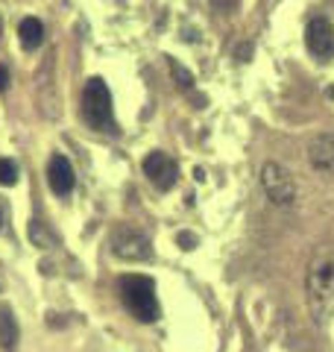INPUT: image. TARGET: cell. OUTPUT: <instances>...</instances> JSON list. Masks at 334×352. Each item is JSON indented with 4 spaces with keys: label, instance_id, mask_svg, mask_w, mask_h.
I'll use <instances>...</instances> for the list:
<instances>
[{
    "label": "cell",
    "instance_id": "cell-11",
    "mask_svg": "<svg viewBox=\"0 0 334 352\" xmlns=\"http://www.w3.org/2000/svg\"><path fill=\"white\" fill-rule=\"evenodd\" d=\"M15 340H18L15 317L9 314V308H0V346H3V349H12Z\"/></svg>",
    "mask_w": 334,
    "mask_h": 352
},
{
    "label": "cell",
    "instance_id": "cell-3",
    "mask_svg": "<svg viewBox=\"0 0 334 352\" xmlns=\"http://www.w3.org/2000/svg\"><path fill=\"white\" fill-rule=\"evenodd\" d=\"M120 300L132 311V317H138L141 323H153L159 317V302H155V285L150 276L132 273V276L120 279Z\"/></svg>",
    "mask_w": 334,
    "mask_h": 352
},
{
    "label": "cell",
    "instance_id": "cell-6",
    "mask_svg": "<svg viewBox=\"0 0 334 352\" xmlns=\"http://www.w3.org/2000/svg\"><path fill=\"white\" fill-rule=\"evenodd\" d=\"M305 44L317 59H322V62L331 59L334 56V27H331V21L322 18V15L311 18L308 27H305Z\"/></svg>",
    "mask_w": 334,
    "mask_h": 352
},
{
    "label": "cell",
    "instance_id": "cell-4",
    "mask_svg": "<svg viewBox=\"0 0 334 352\" xmlns=\"http://www.w3.org/2000/svg\"><path fill=\"white\" fill-rule=\"evenodd\" d=\"M261 188L273 206L287 208L296 203V179L291 176V170L278 162H267L261 168Z\"/></svg>",
    "mask_w": 334,
    "mask_h": 352
},
{
    "label": "cell",
    "instance_id": "cell-15",
    "mask_svg": "<svg viewBox=\"0 0 334 352\" xmlns=\"http://www.w3.org/2000/svg\"><path fill=\"white\" fill-rule=\"evenodd\" d=\"M6 88H9V71L0 65V91H6Z\"/></svg>",
    "mask_w": 334,
    "mask_h": 352
},
{
    "label": "cell",
    "instance_id": "cell-12",
    "mask_svg": "<svg viewBox=\"0 0 334 352\" xmlns=\"http://www.w3.org/2000/svg\"><path fill=\"white\" fill-rule=\"evenodd\" d=\"M18 182V164L12 159H0V185H15Z\"/></svg>",
    "mask_w": 334,
    "mask_h": 352
},
{
    "label": "cell",
    "instance_id": "cell-9",
    "mask_svg": "<svg viewBox=\"0 0 334 352\" xmlns=\"http://www.w3.org/2000/svg\"><path fill=\"white\" fill-rule=\"evenodd\" d=\"M74 168H71V162L68 156H62V153H56V156L50 159L47 164V185H50V191L56 197H68L74 191Z\"/></svg>",
    "mask_w": 334,
    "mask_h": 352
},
{
    "label": "cell",
    "instance_id": "cell-14",
    "mask_svg": "<svg viewBox=\"0 0 334 352\" xmlns=\"http://www.w3.org/2000/svg\"><path fill=\"white\" fill-rule=\"evenodd\" d=\"M176 241H179L185 250H194L197 247V235H191V232H179V238H176Z\"/></svg>",
    "mask_w": 334,
    "mask_h": 352
},
{
    "label": "cell",
    "instance_id": "cell-8",
    "mask_svg": "<svg viewBox=\"0 0 334 352\" xmlns=\"http://www.w3.org/2000/svg\"><path fill=\"white\" fill-rule=\"evenodd\" d=\"M308 162L314 170L334 176V132H322L308 141Z\"/></svg>",
    "mask_w": 334,
    "mask_h": 352
},
{
    "label": "cell",
    "instance_id": "cell-16",
    "mask_svg": "<svg viewBox=\"0 0 334 352\" xmlns=\"http://www.w3.org/2000/svg\"><path fill=\"white\" fill-rule=\"evenodd\" d=\"M3 220H6V212H3V206H0V226H3Z\"/></svg>",
    "mask_w": 334,
    "mask_h": 352
},
{
    "label": "cell",
    "instance_id": "cell-1",
    "mask_svg": "<svg viewBox=\"0 0 334 352\" xmlns=\"http://www.w3.org/2000/svg\"><path fill=\"white\" fill-rule=\"evenodd\" d=\"M305 296L314 323L326 326L334 317V250H317L305 273Z\"/></svg>",
    "mask_w": 334,
    "mask_h": 352
},
{
    "label": "cell",
    "instance_id": "cell-5",
    "mask_svg": "<svg viewBox=\"0 0 334 352\" xmlns=\"http://www.w3.org/2000/svg\"><path fill=\"white\" fill-rule=\"evenodd\" d=\"M111 252L124 261H147L153 256V244L141 229L120 223L111 229Z\"/></svg>",
    "mask_w": 334,
    "mask_h": 352
},
{
    "label": "cell",
    "instance_id": "cell-7",
    "mask_svg": "<svg viewBox=\"0 0 334 352\" xmlns=\"http://www.w3.org/2000/svg\"><path fill=\"white\" fill-rule=\"evenodd\" d=\"M144 173L150 176V182L155 185L159 191H170L176 179H179V168H176V162L167 156V153H150L147 159H144Z\"/></svg>",
    "mask_w": 334,
    "mask_h": 352
},
{
    "label": "cell",
    "instance_id": "cell-10",
    "mask_svg": "<svg viewBox=\"0 0 334 352\" xmlns=\"http://www.w3.org/2000/svg\"><path fill=\"white\" fill-rule=\"evenodd\" d=\"M18 36H21V44H24L27 50H36L44 41V24L38 18H24L18 27Z\"/></svg>",
    "mask_w": 334,
    "mask_h": 352
},
{
    "label": "cell",
    "instance_id": "cell-13",
    "mask_svg": "<svg viewBox=\"0 0 334 352\" xmlns=\"http://www.w3.org/2000/svg\"><path fill=\"white\" fill-rule=\"evenodd\" d=\"M170 71H173V80H176V85L185 88V91H191V88H194V76L188 74L179 62H170Z\"/></svg>",
    "mask_w": 334,
    "mask_h": 352
},
{
    "label": "cell",
    "instance_id": "cell-2",
    "mask_svg": "<svg viewBox=\"0 0 334 352\" xmlns=\"http://www.w3.org/2000/svg\"><path fill=\"white\" fill-rule=\"evenodd\" d=\"M82 120L97 132H115V109H111V94L109 85L100 80V76H91L85 82L82 91Z\"/></svg>",
    "mask_w": 334,
    "mask_h": 352
},
{
    "label": "cell",
    "instance_id": "cell-17",
    "mask_svg": "<svg viewBox=\"0 0 334 352\" xmlns=\"http://www.w3.org/2000/svg\"><path fill=\"white\" fill-rule=\"evenodd\" d=\"M0 30H3V21H0Z\"/></svg>",
    "mask_w": 334,
    "mask_h": 352
}]
</instances>
